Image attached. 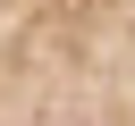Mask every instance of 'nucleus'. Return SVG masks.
<instances>
[{"label": "nucleus", "instance_id": "obj_1", "mask_svg": "<svg viewBox=\"0 0 135 126\" xmlns=\"http://www.w3.org/2000/svg\"><path fill=\"white\" fill-rule=\"evenodd\" d=\"M0 126H135V0H0Z\"/></svg>", "mask_w": 135, "mask_h": 126}]
</instances>
